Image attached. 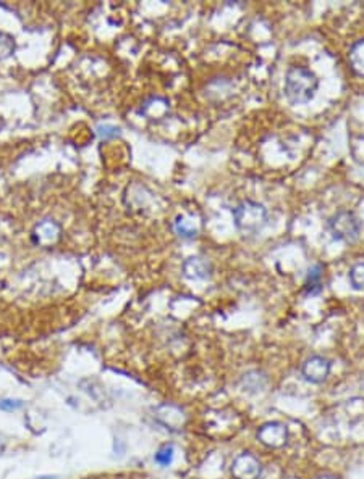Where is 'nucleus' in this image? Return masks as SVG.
<instances>
[{
	"label": "nucleus",
	"mask_w": 364,
	"mask_h": 479,
	"mask_svg": "<svg viewBox=\"0 0 364 479\" xmlns=\"http://www.w3.org/2000/svg\"><path fill=\"white\" fill-rule=\"evenodd\" d=\"M319 88L317 76L313 73L306 66H290L285 75V97L293 103V105H301V103L311 102L316 96Z\"/></svg>",
	"instance_id": "obj_1"
},
{
	"label": "nucleus",
	"mask_w": 364,
	"mask_h": 479,
	"mask_svg": "<svg viewBox=\"0 0 364 479\" xmlns=\"http://www.w3.org/2000/svg\"><path fill=\"white\" fill-rule=\"evenodd\" d=\"M235 226L241 233L256 234L267 224L269 213L263 203L254 200H243L232 211Z\"/></svg>",
	"instance_id": "obj_2"
},
{
	"label": "nucleus",
	"mask_w": 364,
	"mask_h": 479,
	"mask_svg": "<svg viewBox=\"0 0 364 479\" xmlns=\"http://www.w3.org/2000/svg\"><path fill=\"white\" fill-rule=\"evenodd\" d=\"M327 226H329L332 237L345 242L356 241L359 233H361V221H359V218L353 213V211H348V210L337 211V213L329 220Z\"/></svg>",
	"instance_id": "obj_3"
},
{
	"label": "nucleus",
	"mask_w": 364,
	"mask_h": 479,
	"mask_svg": "<svg viewBox=\"0 0 364 479\" xmlns=\"http://www.w3.org/2000/svg\"><path fill=\"white\" fill-rule=\"evenodd\" d=\"M289 439V429L280 422H269L258 429V441L267 449H282Z\"/></svg>",
	"instance_id": "obj_4"
},
{
	"label": "nucleus",
	"mask_w": 364,
	"mask_h": 479,
	"mask_svg": "<svg viewBox=\"0 0 364 479\" xmlns=\"http://www.w3.org/2000/svg\"><path fill=\"white\" fill-rule=\"evenodd\" d=\"M332 363L322 355H311L301 367V376L311 384H322L329 378Z\"/></svg>",
	"instance_id": "obj_5"
},
{
	"label": "nucleus",
	"mask_w": 364,
	"mask_h": 479,
	"mask_svg": "<svg viewBox=\"0 0 364 479\" xmlns=\"http://www.w3.org/2000/svg\"><path fill=\"white\" fill-rule=\"evenodd\" d=\"M230 471L233 479H259L260 473H263V465L258 457H254L250 452H245L233 460Z\"/></svg>",
	"instance_id": "obj_6"
},
{
	"label": "nucleus",
	"mask_w": 364,
	"mask_h": 479,
	"mask_svg": "<svg viewBox=\"0 0 364 479\" xmlns=\"http://www.w3.org/2000/svg\"><path fill=\"white\" fill-rule=\"evenodd\" d=\"M183 274L188 279H195V281H204L213 276V265L209 260L202 259V257H190L183 263Z\"/></svg>",
	"instance_id": "obj_7"
},
{
	"label": "nucleus",
	"mask_w": 364,
	"mask_h": 479,
	"mask_svg": "<svg viewBox=\"0 0 364 479\" xmlns=\"http://www.w3.org/2000/svg\"><path fill=\"white\" fill-rule=\"evenodd\" d=\"M322 276H324V266L314 265L308 271L306 283H304V292L306 296H316L322 291Z\"/></svg>",
	"instance_id": "obj_8"
},
{
	"label": "nucleus",
	"mask_w": 364,
	"mask_h": 479,
	"mask_svg": "<svg viewBox=\"0 0 364 479\" xmlns=\"http://www.w3.org/2000/svg\"><path fill=\"white\" fill-rule=\"evenodd\" d=\"M241 386L243 389L248 392H260L266 389L267 386V378L266 374L260 372H248L243 374L241 378Z\"/></svg>",
	"instance_id": "obj_9"
},
{
	"label": "nucleus",
	"mask_w": 364,
	"mask_h": 479,
	"mask_svg": "<svg viewBox=\"0 0 364 479\" xmlns=\"http://www.w3.org/2000/svg\"><path fill=\"white\" fill-rule=\"evenodd\" d=\"M348 62L358 76H364V39L356 40L348 52Z\"/></svg>",
	"instance_id": "obj_10"
},
{
	"label": "nucleus",
	"mask_w": 364,
	"mask_h": 479,
	"mask_svg": "<svg viewBox=\"0 0 364 479\" xmlns=\"http://www.w3.org/2000/svg\"><path fill=\"white\" fill-rule=\"evenodd\" d=\"M175 229L182 237H195L199 233V226L196 224L195 220L188 218V216H178L177 221H175Z\"/></svg>",
	"instance_id": "obj_11"
},
{
	"label": "nucleus",
	"mask_w": 364,
	"mask_h": 479,
	"mask_svg": "<svg viewBox=\"0 0 364 479\" xmlns=\"http://www.w3.org/2000/svg\"><path fill=\"white\" fill-rule=\"evenodd\" d=\"M348 278H350V283H352L353 289H356V291H361V289H364V263L354 265L353 268L350 270Z\"/></svg>",
	"instance_id": "obj_12"
},
{
	"label": "nucleus",
	"mask_w": 364,
	"mask_h": 479,
	"mask_svg": "<svg viewBox=\"0 0 364 479\" xmlns=\"http://www.w3.org/2000/svg\"><path fill=\"white\" fill-rule=\"evenodd\" d=\"M173 455H175V449H173V445L170 444V445H164V447H160L159 450H157V454H156V463H159L160 467H169V465H172L173 462Z\"/></svg>",
	"instance_id": "obj_13"
},
{
	"label": "nucleus",
	"mask_w": 364,
	"mask_h": 479,
	"mask_svg": "<svg viewBox=\"0 0 364 479\" xmlns=\"http://www.w3.org/2000/svg\"><path fill=\"white\" fill-rule=\"evenodd\" d=\"M97 133L102 139H114L120 134V128H117V126H112V125H99Z\"/></svg>",
	"instance_id": "obj_14"
},
{
	"label": "nucleus",
	"mask_w": 364,
	"mask_h": 479,
	"mask_svg": "<svg viewBox=\"0 0 364 479\" xmlns=\"http://www.w3.org/2000/svg\"><path fill=\"white\" fill-rule=\"evenodd\" d=\"M23 406V402L18 399H3L0 400V409L5 410V412H13V410H18Z\"/></svg>",
	"instance_id": "obj_15"
},
{
	"label": "nucleus",
	"mask_w": 364,
	"mask_h": 479,
	"mask_svg": "<svg viewBox=\"0 0 364 479\" xmlns=\"http://www.w3.org/2000/svg\"><path fill=\"white\" fill-rule=\"evenodd\" d=\"M314 479H340V478L335 476V474H332V473H321V474H317V476Z\"/></svg>",
	"instance_id": "obj_16"
}]
</instances>
